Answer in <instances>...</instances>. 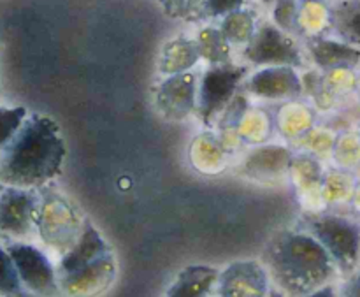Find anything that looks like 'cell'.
I'll return each mask as SVG.
<instances>
[{"label":"cell","mask_w":360,"mask_h":297,"mask_svg":"<svg viewBox=\"0 0 360 297\" xmlns=\"http://www.w3.org/2000/svg\"><path fill=\"white\" fill-rule=\"evenodd\" d=\"M105 255H109V246L94 225L84 224L77 241L60 260V278L77 273Z\"/></svg>","instance_id":"cell-12"},{"label":"cell","mask_w":360,"mask_h":297,"mask_svg":"<svg viewBox=\"0 0 360 297\" xmlns=\"http://www.w3.org/2000/svg\"><path fill=\"white\" fill-rule=\"evenodd\" d=\"M246 76H248V67L236 65L231 62L211 65L204 72L199 99H197V113L206 125H210L227 108L229 102H232L236 90Z\"/></svg>","instance_id":"cell-5"},{"label":"cell","mask_w":360,"mask_h":297,"mask_svg":"<svg viewBox=\"0 0 360 297\" xmlns=\"http://www.w3.org/2000/svg\"><path fill=\"white\" fill-rule=\"evenodd\" d=\"M248 0H204L202 9H200V16L204 18H225L231 13L243 9Z\"/></svg>","instance_id":"cell-22"},{"label":"cell","mask_w":360,"mask_h":297,"mask_svg":"<svg viewBox=\"0 0 360 297\" xmlns=\"http://www.w3.org/2000/svg\"><path fill=\"white\" fill-rule=\"evenodd\" d=\"M269 273L257 260H239L225 267L217 280L218 297H269Z\"/></svg>","instance_id":"cell-8"},{"label":"cell","mask_w":360,"mask_h":297,"mask_svg":"<svg viewBox=\"0 0 360 297\" xmlns=\"http://www.w3.org/2000/svg\"><path fill=\"white\" fill-rule=\"evenodd\" d=\"M301 2L302 4H304V2H319V4H327V6H330L334 0H301Z\"/></svg>","instance_id":"cell-26"},{"label":"cell","mask_w":360,"mask_h":297,"mask_svg":"<svg viewBox=\"0 0 360 297\" xmlns=\"http://www.w3.org/2000/svg\"><path fill=\"white\" fill-rule=\"evenodd\" d=\"M264 264L278 291L290 297H304L329 285L336 277V264L309 232L283 231L267 245Z\"/></svg>","instance_id":"cell-2"},{"label":"cell","mask_w":360,"mask_h":297,"mask_svg":"<svg viewBox=\"0 0 360 297\" xmlns=\"http://www.w3.org/2000/svg\"><path fill=\"white\" fill-rule=\"evenodd\" d=\"M0 294L7 297L27 296V291H25L23 284H21L16 266H14L7 248H4V246H0Z\"/></svg>","instance_id":"cell-20"},{"label":"cell","mask_w":360,"mask_h":297,"mask_svg":"<svg viewBox=\"0 0 360 297\" xmlns=\"http://www.w3.org/2000/svg\"><path fill=\"white\" fill-rule=\"evenodd\" d=\"M338 297H360V270L352 274L350 280L343 285L341 294Z\"/></svg>","instance_id":"cell-24"},{"label":"cell","mask_w":360,"mask_h":297,"mask_svg":"<svg viewBox=\"0 0 360 297\" xmlns=\"http://www.w3.org/2000/svg\"><path fill=\"white\" fill-rule=\"evenodd\" d=\"M269 297H285V294L281 291H278V289H273V291H271V296Z\"/></svg>","instance_id":"cell-27"},{"label":"cell","mask_w":360,"mask_h":297,"mask_svg":"<svg viewBox=\"0 0 360 297\" xmlns=\"http://www.w3.org/2000/svg\"><path fill=\"white\" fill-rule=\"evenodd\" d=\"M67 148L58 123L48 115H28L0 150V185L35 190L60 175Z\"/></svg>","instance_id":"cell-1"},{"label":"cell","mask_w":360,"mask_h":297,"mask_svg":"<svg viewBox=\"0 0 360 297\" xmlns=\"http://www.w3.org/2000/svg\"><path fill=\"white\" fill-rule=\"evenodd\" d=\"M301 0H274L273 23L287 34L304 39L301 28Z\"/></svg>","instance_id":"cell-19"},{"label":"cell","mask_w":360,"mask_h":297,"mask_svg":"<svg viewBox=\"0 0 360 297\" xmlns=\"http://www.w3.org/2000/svg\"><path fill=\"white\" fill-rule=\"evenodd\" d=\"M165 13L176 18H190L200 14L204 0H162Z\"/></svg>","instance_id":"cell-23"},{"label":"cell","mask_w":360,"mask_h":297,"mask_svg":"<svg viewBox=\"0 0 360 297\" xmlns=\"http://www.w3.org/2000/svg\"><path fill=\"white\" fill-rule=\"evenodd\" d=\"M200 58L199 46L195 39H176V41L165 44L160 60V70L165 76L186 72V69L197 63Z\"/></svg>","instance_id":"cell-16"},{"label":"cell","mask_w":360,"mask_h":297,"mask_svg":"<svg viewBox=\"0 0 360 297\" xmlns=\"http://www.w3.org/2000/svg\"><path fill=\"white\" fill-rule=\"evenodd\" d=\"M197 77L192 72H179L169 76L158 90V108L164 111L165 118L183 120L192 111H197L195 101Z\"/></svg>","instance_id":"cell-9"},{"label":"cell","mask_w":360,"mask_h":297,"mask_svg":"<svg viewBox=\"0 0 360 297\" xmlns=\"http://www.w3.org/2000/svg\"><path fill=\"white\" fill-rule=\"evenodd\" d=\"M39 218L35 190L4 187L0 190V232L9 238L23 239L32 234Z\"/></svg>","instance_id":"cell-7"},{"label":"cell","mask_w":360,"mask_h":297,"mask_svg":"<svg viewBox=\"0 0 360 297\" xmlns=\"http://www.w3.org/2000/svg\"><path fill=\"white\" fill-rule=\"evenodd\" d=\"M28 111L21 106L18 108H4L0 106V150L14 137L27 120Z\"/></svg>","instance_id":"cell-21"},{"label":"cell","mask_w":360,"mask_h":297,"mask_svg":"<svg viewBox=\"0 0 360 297\" xmlns=\"http://www.w3.org/2000/svg\"><path fill=\"white\" fill-rule=\"evenodd\" d=\"M218 270L211 266H188L176 277L165 297H207L217 287Z\"/></svg>","instance_id":"cell-15"},{"label":"cell","mask_w":360,"mask_h":297,"mask_svg":"<svg viewBox=\"0 0 360 297\" xmlns=\"http://www.w3.org/2000/svg\"><path fill=\"white\" fill-rule=\"evenodd\" d=\"M306 232L313 236L333 257L341 273H354L360 257V227L336 215L306 218Z\"/></svg>","instance_id":"cell-3"},{"label":"cell","mask_w":360,"mask_h":297,"mask_svg":"<svg viewBox=\"0 0 360 297\" xmlns=\"http://www.w3.org/2000/svg\"><path fill=\"white\" fill-rule=\"evenodd\" d=\"M304 44L313 63L323 70H347L360 63V49L340 39L315 35L306 37Z\"/></svg>","instance_id":"cell-10"},{"label":"cell","mask_w":360,"mask_h":297,"mask_svg":"<svg viewBox=\"0 0 360 297\" xmlns=\"http://www.w3.org/2000/svg\"><path fill=\"white\" fill-rule=\"evenodd\" d=\"M243 60L264 67H304V51L297 37L287 34L273 21H264L241 51Z\"/></svg>","instance_id":"cell-4"},{"label":"cell","mask_w":360,"mask_h":297,"mask_svg":"<svg viewBox=\"0 0 360 297\" xmlns=\"http://www.w3.org/2000/svg\"><path fill=\"white\" fill-rule=\"evenodd\" d=\"M220 30L224 32V35L231 44H238L245 48L257 30L255 16H253L252 11L243 7V9L231 13L229 16L224 18Z\"/></svg>","instance_id":"cell-18"},{"label":"cell","mask_w":360,"mask_h":297,"mask_svg":"<svg viewBox=\"0 0 360 297\" xmlns=\"http://www.w3.org/2000/svg\"><path fill=\"white\" fill-rule=\"evenodd\" d=\"M260 2H262V4H266V6H269V4H273L274 0H260Z\"/></svg>","instance_id":"cell-28"},{"label":"cell","mask_w":360,"mask_h":297,"mask_svg":"<svg viewBox=\"0 0 360 297\" xmlns=\"http://www.w3.org/2000/svg\"><path fill=\"white\" fill-rule=\"evenodd\" d=\"M197 46H199L200 58L210 62L211 65L231 62V48L232 44L227 41L224 32L220 28L206 27L197 35Z\"/></svg>","instance_id":"cell-17"},{"label":"cell","mask_w":360,"mask_h":297,"mask_svg":"<svg viewBox=\"0 0 360 297\" xmlns=\"http://www.w3.org/2000/svg\"><path fill=\"white\" fill-rule=\"evenodd\" d=\"M246 90L267 99L295 97L302 91V84L294 67H266L248 77Z\"/></svg>","instance_id":"cell-11"},{"label":"cell","mask_w":360,"mask_h":297,"mask_svg":"<svg viewBox=\"0 0 360 297\" xmlns=\"http://www.w3.org/2000/svg\"><path fill=\"white\" fill-rule=\"evenodd\" d=\"M6 248L16 266L25 291L42 297H49L58 291L55 267L37 246L16 241Z\"/></svg>","instance_id":"cell-6"},{"label":"cell","mask_w":360,"mask_h":297,"mask_svg":"<svg viewBox=\"0 0 360 297\" xmlns=\"http://www.w3.org/2000/svg\"><path fill=\"white\" fill-rule=\"evenodd\" d=\"M304 297H338V294H336V289L329 284V285H323V287L316 289L315 292H311V294H308Z\"/></svg>","instance_id":"cell-25"},{"label":"cell","mask_w":360,"mask_h":297,"mask_svg":"<svg viewBox=\"0 0 360 297\" xmlns=\"http://www.w3.org/2000/svg\"><path fill=\"white\" fill-rule=\"evenodd\" d=\"M329 30L360 49V0H334L329 6Z\"/></svg>","instance_id":"cell-14"},{"label":"cell","mask_w":360,"mask_h":297,"mask_svg":"<svg viewBox=\"0 0 360 297\" xmlns=\"http://www.w3.org/2000/svg\"><path fill=\"white\" fill-rule=\"evenodd\" d=\"M112 274H115V263H112V255L109 253L84 270L60 278V284L67 292L81 297L98 292V287H105L112 280Z\"/></svg>","instance_id":"cell-13"}]
</instances>
